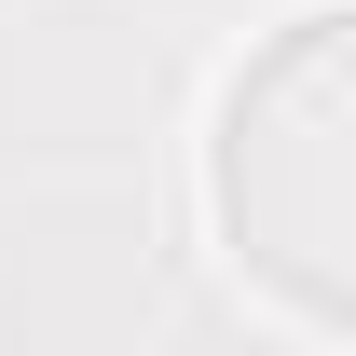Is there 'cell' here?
<instances>
[{"mask_svg":"<svg viewBox=\"0 0 356 356\" xmlns=\"http://www.w3.org/2000/svg\"><path fill=\"white\" fill-rule=\"evenodd\" d=\"M206 247L288 343H356V14L302 0L206 96Z\"/></svg>","mask_w":356,"mask_h":356,"instance_id":"cell-1","label":"cell"}]
</instances>
